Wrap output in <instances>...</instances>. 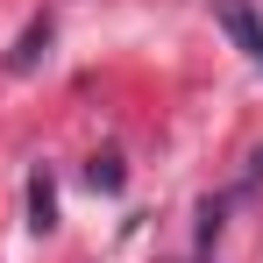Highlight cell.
<instances>
[{
    "instance_id": "obj_1",
    "label": "cell",
    "mask_w": 263,
    "mask_h": 263,
    "mask_svg": "<svg viewBox=\"0 0 263 263\" xmlns=\"http://www.w3.org/2000/svg\"><path fill=\"white\" fill-rule=\"evenodd\" d=\"M214 14H220V29L235 36V50L249 57V64H263V14L249 7V0H214Z\"/></svg>"
},
{
    "instance_id": "obj_2",
    "label": "cell",
    "mask_w": 263,
    "mask_h": 263,
    "mask_svg": "<svg viewBox=\"0 0 263 263\" xmlns=\"http://www.w3.org/2000/svg\"><path fill=\"white\" fill-rule=\"evenodd\" d=\"M50 43H57V29H50V14H36V22L14 36V50H7V71H14V79H22V71H36V64L50 57Z\"/></svg>"
},
{
    "instance_id": "obj_3",
    "label": "cell",
    "mask_w": 263,
    "mask_h": 263,
    "mask_svg": "<svg viewBox=\"0 0 263 263\" xmlns=\"http://www.w3.org/2000/svg\"><path fill=\"white\" fill-rule=\"evenodd\" d=\"M29 228H36V235H50V228H57V185H50V171L29 178Z\"/></svg>"
},
{
    "instance_id": "obj_4",
    "label": "cell",
    "mask_w": 263,
    "mask_h": 263,
    "mask_svg": "<svg viewBox=\"0 0 263 263\" xmlns=\"http://www.w3.org/2000/svg\"><path fill=\"white\" fill-rule=\"evenodd\" d=\"M86 178H92V192H121V185H128V171H121V157H114V149H107V157H92Z\"/></svg>"
}]
</instances>
